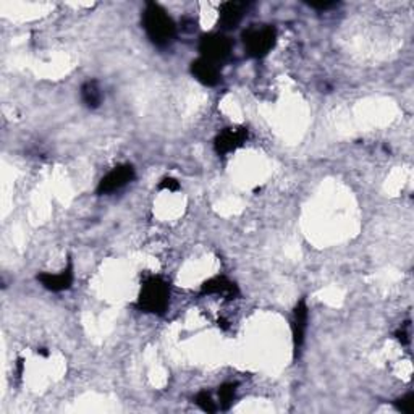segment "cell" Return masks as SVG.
<instances>
[{"mask_svg": "<svg viewBox=\"0 0 414 414\" xmlns=\"http://www.w3.org/2000/svg\"><path fill=\"white\" fill-rule=\"evenodd\" d=\"M199 52L206 60L221 65L232 55V41L221 33L204 34L199 41Z\"/></svg>", "mask_w": 414, "mask_h": 414, "instance_id": "4", "label": "cell"}, {"mask_svg": "<svg viewBox=\"0 0 414 414\" xmlns=\"http://www.w3.org/2000/svg\"><path fill=\"white\" fill-rule=\"evenodd\" d=\"M16 368H18L16 369V372H18V377H21V374H23V359L21 358L18 359V363H16Z\"/></svg>", "mask_w": 414, "mask_h": 414, "instance_id": "19", "label": "cell"}, {"mask_svg": "<svg viewBox=\"0 0 414 414\" xmlns=\"http://www.w3.org/2000/svg\"><path fill=\"white\" fill-rule=\"evenodd\" d=\"M248 139V129L243 127H230L222 129L214 139V149L218 156H227L243 146Z\"/></svg>", "mask_w": 414, "mask_h": 414, "instance_id": "6", "label": "cell"}, {"mask_svg": "<svg viewBox=\"0 0 414 414\" xmlns=\"http://www.w3.org/2000/svg\"><path fill=\"white\" fill-rule=\"evenodd\" d=\"M75 279V274H73V262L68 261L67 267H65L62 272H58V274H39L38 275V282L43 283V287L46 290H49V292H54V293H60L65 292V290H68L72 287Z\"/></svg>", "mask_w": 414, "mask_h": 414, "instance_id": "7", "label": "cell"}, {"mask_svg": "<svg viewBox=\"0 0 414 414\" xmlns=\"http://www.w3.org/2000/svg\"><path fill=\"white\" fill-rule=\"evenodd\" d=\"M157 189H159V191L175 193V191H179V189H180V183L176 181L175 179H171V176H165V179H162L161 183L157 185Z\"/></svg>", "mask_w": 414, "mask_h": 414, "instance_id": "17", "label": "cell"}, {"mask_svg": "<svg viewBox=\"0 0 414 414\" xmlns=\"http://www.w3.org/2000/svg\"><path fill=\"white\" fill-rule=\"evenodd\" d=\"M248 5L245 2H223L218 9V23L223 29H233L243 20Z\"/></svg>", "mask_w": 414, "mask_h": 414, "instance_id": "11", "label": "cell"}, {"mask_svg": "<svg viewBox=\"0 0 414 414\" xmlns=\"http://www.w3.org/2000/svg\"><path fill=\"white\" fill-rule=\"evenodd\" d=\"M311 9H316V10H329V9H334L336 7V2H307Z\"/></svg>", "mask_w": 414, "mask_h": 414, "instance_id": "18", "label": "cell"}, {"mask_svg": "<svg viewBox=\"0 0 414 414\" xmlns=\"http://www.w3.org/2000/svg\"><path fill=\"white\" fill-rule=\"evenodd\" d=\"M134 180V167L132 164H122L112 169L97 185V194H112Z\"/></svg>", "mask_w": 414, "mask_h": 414, "instance_id": "5", "label": "cell"}, {"mask_svg": "<svg viewBox=\"0 0 414 414\" xmlns=\"http://www.w3.org/2000/svg\"><path fill=\"white\" fill-rule=\"evenodd\" d=\"M395 339L398 340L401 345H410V341H411V324L406 322L405 325H401V327L395 332Z\"/></svg>", "mask_w": 414, "mask_h": 414, "instance_id": "16", "label": "cell"}, {"mask_svg": "<svg viewBox=\"0 0 414 414\" xmlns=\"http://www.w3.org/2000/svg\"><path fill=\"white\" fill-rule=\"evenodd\" d=\"M307 321H309V309H307L306 299H301L299 303L294 306L293 319H292V334H293V348L294 353L301 350L304 343Z\"/></svg>", "mask_w": 414, "mask_h": 414, "instance_id": "8", "label": "cell"}, {"mask_svg": "<svg viewBox=\"0 0 414 414\" xmlns=\"http://www.w3.org/2000/svg\"><path fill=\"white\" fill-rule=\"evenodd\" d=\"M395 406H396V410L401 411V413L411 414L413 410H414V395L413 393H408V395L403 396V398L396 400L395 401Z\"/></svg>", "mask_w": 414, "mask_h": 414, "instance_id": "15", "label": "cell"}, {"mask_svg": "<svg viewBox=\"0 0 414 414\" xmlns=\"http://www.w3.org/2000/svg\"><path fill=\"white\" fill-rule=\"evenodd\" d=\"M191 75L204 86H217L222 80L218 65L206 60L203 57L191 62Z\"/></svg>", "mask_w": 414, "mask_h": 414, "instance_id": "10", "label": "cell"}, {"mask_svg": "<svg viewBox=\"0 0 414 414\" xmlns=\"http://www.w3.org/2000/svg\"><path fill=\"white\" fill-rule=\"evenodd\" d=\"M38 353L43 354V356H46V358L49 356V351H46V348H41V350H38Z\"/></svg>", "mask_w": 414, "mask_h": 414, "instance_id": "20", "label": "cell"}, {"mask_svg": "<svg viewBox=\"0 0 414 414\" xmlns=\"http://www.w3.org/2000/svg\"><path fill=\"white\" fill-rule=\"evenodd\" d=\"M143 28L152 44L159 47L169 46L176 36V25L161 5L147 2L143 14Z\"/></svg>", "mask_w": 414, "mask_h": 414, "instance_id": "1", "label": "cell"}, {"mask_svg": "<svg viewBox=\"0 0 414 414\" xmlns=\"http://www.w3.org/2000/svg\"><path fill=\"white\" fill-rule=\"evenodd\" d=\"M194 401H196V405L206 413H216L218 410V405L212 400V395L209 392H206V390L204 392H199Z\"/></svg>", "mask_w": 414, "mask_h": 414, "instance_id": "14", "label": "cell"}, {"mask_svg": "<svg viewBox=\"0 0 414 414\" xmlns=\"http://www.w3.org/2000/svg\"><path fill=\"white\" fill-rule=\"evenodd\" d=\"M248 55L262 58L274 49L277 41V31L274 26L253 25L241 34Z\"/></svg>", "mask_w": 414, "mask_h": 414, "instance_id": "3", "label": "cell"}, {"mask_svg": "<svg viewBox=\"0 0 414 414\" xmlns=\"http://www.w3.org/2000/svg\"><path fill=\"white\" fill-rule=\"evenodd\" d=\"M170 283L161 275H149L141 283L136 307L143 312L161 316L170 304Z\"/></svg>", "mask_w": 414, "mask_h": 414, "instance_id": "2", "label": "cell"}, {"mask_svg": "<svg viewBox=\"0 0 414 414\" xmlns=\"http://www.w3.org/2000/svg\"><path fill=\"white\" fill-rule=\"evenodd\" d=\"M102 90H100L99 83L96 80L86 81L81 86V100L85 102L87 109H97L102 104Z\"/></svg>", "mask_w": 414, "mask_h": 414, "instance_id": "12", "label": "cell"}, {"mask_svg": "<svg viewBox=\"0 0 414 414\" xmlns=\"http://www.w3.org/2000/svg\"><path fill=\"white\" fill-rule=\"evenodd\" d=\"M201 294H217V297H223L225 299H235L240 297V288L227 277L217 275L203 283Z\"/></svg>", "mask_w": 414, "mask_h": 414, "instance_id": "9", "label": "cell"}, {"mask_svg": "<svg viewBox=\"0 0 414 414\" xmlns=\"http://www.w3.org/2000/svg\"><path fill=\"white\" fill-rule=\"evenodd\" d=\"M236 386L235 383H223V386L218 388V408L223 411L230 410V406L233 405Z\"/></svg>", "mask_w": 414, "mask_h": 414, "instance_id": "13", "label": "cell"}]
</instances>
